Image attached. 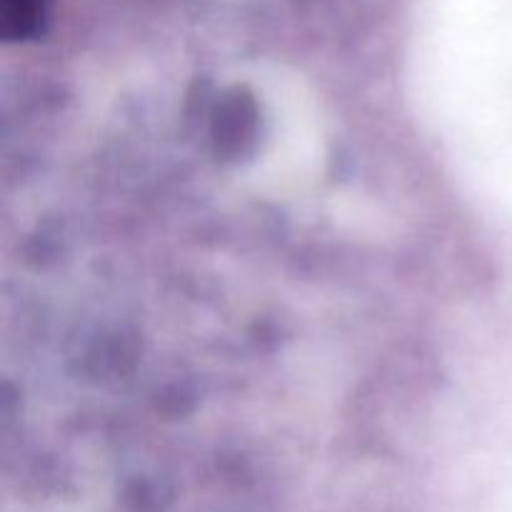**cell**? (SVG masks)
<instances>
[{"mask_svg":"<svg viewBox=\"0 0 512 512\" xmlns=\"http://www.w3.org/2000/svg\"><path fill=\"white\" fill-rule=\"evenodd\" d=\"M48 15L50 0H0L3 38L10 43L35 38L48 23Z\"/></svg>","mask_w":512,"mask_h":512,"instance_id":"1","label":"cell"}]
</instances>
